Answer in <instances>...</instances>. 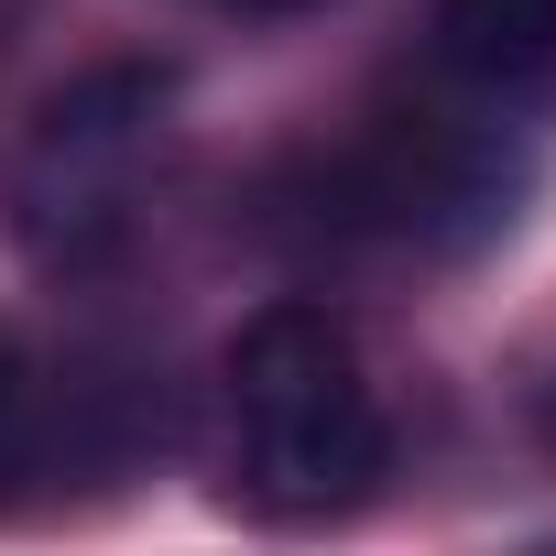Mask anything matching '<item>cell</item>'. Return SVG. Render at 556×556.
I'll list each match as a JSON object with an SVG mask.
<instances>
[{"mask_svg":"<svg viewBox=\"0 0 556 556\" xmlns=\"http://www.w3.org/2000/svg\"><path fill=\"white\" fill-rule=\"evenodd\" d=\"M240 502L273 523H328L382 480V404L328 306H262L229 339Z\"/></svg>","mask_w":556,"mask_h":556,"instance_id":"cell-1","label":"cell"},{"mask_svg":"<svg viewBox=\"0 0 556 556\" xmlns=\"http://www.w3.org/2000/svg\"><path fill=\"white\" fill-rule=\"evenodd\" d=\"M164 142V77L153 66H110V77H77L45 131H34V175H23V207H34V240L77 251L88 229H121L131 218V186Z\"/></svg>","mask_w":556,"mask_h":556,"instance_id":"cell-2","label":"cell"},{"mask_svg":"<svg viewBox=\"0 0 556 556\" xmlns=\"http://www.w3.org/2000/svg\"><path fill=\"white\" fill-rule=\"evenodd\" d=\"M437 55L491 110L556 99V0H437Z\"/></svg>","mask_w":556,"mask_h":556,"instance_id":"cell-3","label":"cell"},{"mask_svg":"<svg viewBox=\"0 0 556 556\" xmlns=\"http://www.w3.org/2000/svg\"><path fill=\"white\" fill-rule=\"evenodd\" d=\"M229 12H306V0H229Z\"/></svg>","mask_w":556,"mask_h":556,"instance_id":"cell-4","label":"cell"},{"mask_svg":"<svg viewBox=\"0 0 556 556\" xmlns=\"http://www.w3.org/2000/svg\"><path fill=\"white\" fill-rule=\"evenodd\" d=\"M0 415H12V339H0Z\"/></svg>","mask_w":556,"mask_h":556,"instance_id":"cell-5","label":"cell"}]
</instances>
